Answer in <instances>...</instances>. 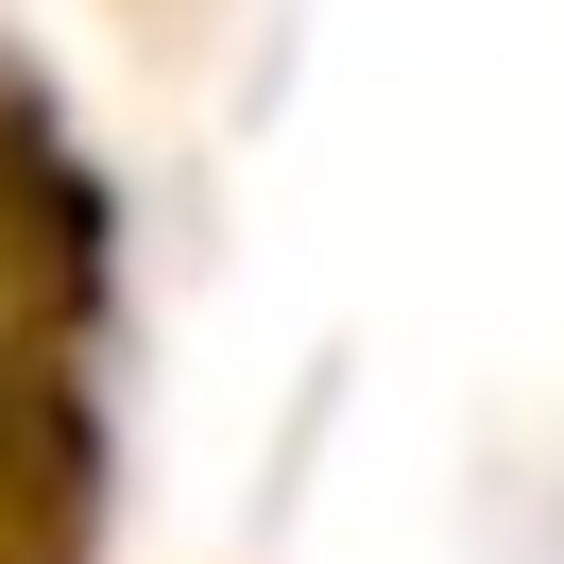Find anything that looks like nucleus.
<instances>
[{
    "label": "nucleus",
    "instance_id": "1",
    "mask_svg": "<svg viewBox=\"0 0 564 564\" xmlns=\"http://www.w3.org/2000/svg\"><path fill=\"white\" fill-rule=\"evenodd\" d=\"M240 18H257V0H120V35H138L154 69H206V52L240 35Z\"/></svg>",
    "mask_w": 564,
    "mask_h": 564
},
{
    "label": "nucleus",
    "instance_id": "2",
    "mask_svg": "<svg viewBox=\"0 0 564 564\" xmlns=\"http://www.w3.org/2000/svg\"><path fill=\"white\" fill-rule=\"evenodd\" d=\"M18 343L35 325H18V257H0V427H18Z\"/></svg>",
    "mask_w": 564,
    "mask_h": 564
}]
</instances>
